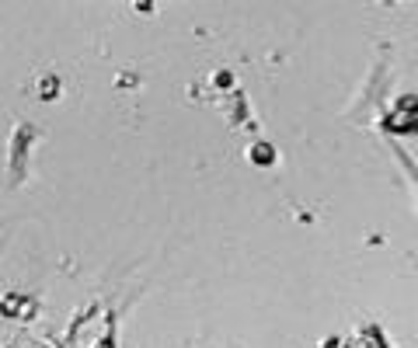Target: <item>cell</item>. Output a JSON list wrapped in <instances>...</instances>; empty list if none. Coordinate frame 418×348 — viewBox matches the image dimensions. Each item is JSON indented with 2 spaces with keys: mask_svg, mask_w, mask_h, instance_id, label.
I'll return each instance as SVG.
<instances>
[{
  "mask_svg": "<svg viewBox=\"0 0 418 348\" xmlns=\"http://www.w3.org/2000/svg\"><path fill=\"white\" fill-rule=\"evenodd\" d=\"M42 94H46V98H49V94H56V81H46V84H42Z\"/></svg>",
  "mask_w": 418,
  "mask_h": 348,
  "instance_id": "6da1fadb",
  "label": "cell"
}]
</instances>
